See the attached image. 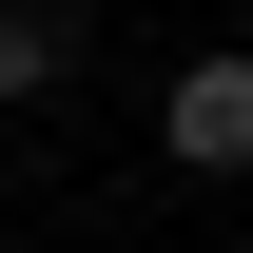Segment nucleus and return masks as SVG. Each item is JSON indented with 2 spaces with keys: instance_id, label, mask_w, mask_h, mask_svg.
Returning a JSON list of instances; mask_svg holds the SVG:
<instances>
[{
  "instance_id": "1",
  "label": "nucleus",
  "mask_w": 253,
  "mask_h": 253,
  "mask_svg": "<svg viewBox=\"0 0 253 253\" xmlns=\"http://www.w3.org/2000/svg\"><path fill=\"white\" fill-rule=\"evenodd\" d=\"M156 156H175V175H253V59H175Z\"/></svg>"
},
{
  "instance_id": "2",
  "label": "nucleus",
  "mask_w": 253,
  "mask_h": 253,
  "mask_svg": "<svg viewBox=\"0 0 253 253\" xmlns=\"http://www.w3.org/2000/svg\"><path fill=\"white\" fill-rule=\"evenodd\" d=\"M97 59V20H78V0H0V97H59Z\"/></svg>"
},
{
  "instance_id": "3",
  "label": "nucleus",
  "mask_w": 253,
  "mask_h": 253,
  "mask_svg": "<svg viewBox=\"0 0 253 253\" xmlns=\"http://www.w3.org/2000/svg\"><path fill=\"white\" fill-rule=\"evenodd\" d=\"M234 253H253V214H234Z\"/></svg>"
}]
</instances>
